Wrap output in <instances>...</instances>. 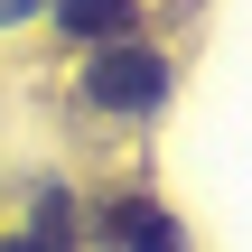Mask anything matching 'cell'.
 Segmentation results:
<instances>
[{"mask_svg":"<svg viewBox=\"0 0 252 252\" xmlns=\"http://www.w3.org/2000/svg\"><path fill=\"white\" fill-rule=\"evenodd\" d=\"M84 94H94L103 112H159V103H168V56L140 47V37H122V47H103V56L84 65Z\"/></svg>","mask_w":252,"mask_h":252,"instance_id":"cell-1","label":"cell"},{"mask_svg":"<svg viewBox=\"0 0 252 252\" xmlns=\"http://www.w3.org/2000/svg\"><path fill=\"white\" fill-rule=\"evenodd\" d=\"M103 234L122 252H178V224H168L150 196H112V206H103Z\"/></svg>","mask_w":252,"mask_h":252,"instance_id":"cell-3","label":"cell"},{"mask_svg":"<svg viewBox=\"0 0 252 252\" xmlns=\"http://www.w3.org/2000/svg\"><path fill=\"white\" fill-rule=\"evenodd\" d=\"M28 9H47V0H0V19H28Z\"/></svg>","mask_w":252,"mask_h":252,"instance_id":"cell-4","label":"cell"},{"mask_svg":"<svg viewBox=\"0 0 252 252\" xmlns=\"http://www.w3.org/2000/svg\"><path fill=\"white\" fill-rule=\"evenodd\" d=\"M0 252H47V243H28V234H19V243H0Z\"/></svg>","mask_w":252,"mask_h":252,"instance_id":"cell-5","label":"cell"},{"mask_svg":"<svg viewBox=\"0 0 252 252\" xmlns=\"http://www.w3.org/2000/svg\"><path fill=\"white\" fill-rule=\"evenodd\" d=\"M56 28H65L75 47H122V37L140 28V9H131V0H56Z\"/></svg>","mask_w":252,"mask_h":252,"instance_id":"cell-2","label":"cell"}]
</instances>
